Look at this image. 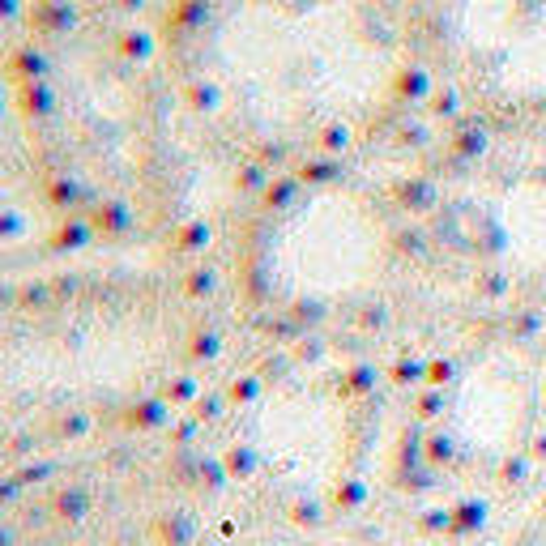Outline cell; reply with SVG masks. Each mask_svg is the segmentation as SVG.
Returning <instances> with one entry per match:
<instances>
[{"mask_svg": "<svg viewBox=\"0 0 546 546\" xmlns=\"http://www.w3.org/2000/svg\"><path fill=\"white\" fill-rule=\"evenodd\" d=\"M231 103L273 137H333L401 82V35L376 0H261L218 39Z\"/></svg>", "mask_w": 546, "mask_h": 546, "instance_id": "obj_1", "label": "cell"}, {"mask_svg": "<svg viewBox=\"0 0 546 546\" xmlns=\"http://www.w3.org/2000/svg\"><path fill=\"white\" fill-rule=\"evenodd\" d=\"M171 316V299L137 282L0 299V436L137 393L171 355Z\"/></svg>", "mask_w": 546, "mask_h": 546, "instance_id": "obj_2", "label": "cell"}, {"mask_svg": "<svg viewBox=\"0 0 546 546\" xmlns=\"http://www.w3.org/2000/svg\"><path fill=\"white\" fill-rule=\"evenodd\" d=\"M436 43L478 116L546 124V0H436Z\"/></svg>", "mask_w": 546, "mask_h": 546, "instance_id": "obj_3", "label": "cell"}, {"mask_svg": "<svg viewBox=\"0 0 546 546\" xmlns=\"http://www.w3.org/2000/svg\"><path fill=\"white\" fill-rule=\"evenodd\" d=\"M265 278L295 303L367 295L393 265V227L367 197L320 188L273 218L261 244Z\"/></svg>", "mask_w": 546, "mask_h": 546, "instance_id": "obj_4", "label": "cell"}, {"mask_svg": "<svg viewBox=\"0 0 546 546\" xmlns=\"http://www.w3.org/2000/svg\"><path fill=\"white\" fill-rule=\"evenodd\" d=\"M448 444L483 474H517L546 444V359L521 342H487L444 397Z\"/></svg>", "mask_w": 546, "mask_h": 546, "instance_id": "obj_5", "label": "cell"}, {"mask_svg": "<svg viewBox=\"0 0 546 546\" xmlns=\"http://www.w3.org/2000/svg\"><path fill=\"white\" fill-rule=\"evenodd\" d=\"M350 414L337 397L303 393L278 406V419L269 423V448L282 461V470L299 483H325L342 474L350 453Z\"/></svg>", "mask_w": 546, "mask_h": 546, "instance_id": "obj_6", "label": "cell"}, {"mask_svg": "<svg viewBox=\"0 0 546 546\" xmlns=\"http://www.w3.org/2000/svg\"><path fill=\"white\" fill-rule=\"evenodd\" d=\"M487 239L512 282L546 295V171H529L495 192L487 210Z\"/></svg>", "mask_w": 546, "mask_h": 546, "instance_id": "obj_7", "label": "cell"}, {"mask_svg": "<svg viewBox=\"0 0 546 546\" xmlns=\"http://www.w3.org/2000/svg\"><path fill=\"white\" fill-rule=\"evenodd\" d=\"M517 546H546V512H538V517L529 521V529L517 538Z\"/></svg>", "mask_w": 546, "mask_h": 546, "instance_id": "obj_8", "label": "cell"}]
</instances>
